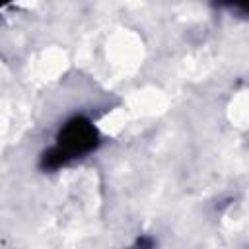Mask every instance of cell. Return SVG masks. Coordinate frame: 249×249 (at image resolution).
I'll return each mask as SVG.
<instances>
[{
  "label": "cell",
  "instance_id": "1",
  "mask_svg": "<svg viewBox=\"0 0 249 249\" xmlns=\"http://www.w3.org/2000/svg\"><path fill=\"white\" fill-rule=\"evenodd\" d=\"M95 144H97V132L93 124L84 117H76L60 128L56 148L70 160L91 152Z\"/></svg>",
  "mask_w": 249,
  "mask_h": 249
},
{
  "label": "cell",
  "instance_id": "2",
  "mask_svg": "<svg viewBox=\"0 0 249 249\" xmlns=\"http://www.w3.org/2000/svg\"><path fill=\"white\" fill-rule=\"evenodd\" d=\"M218 6H233V8H239V10H245L247 8V0H216Z\"/></svg>",
  "mask_w": 249,
  "mask_h": 249
},
{
  "label": "cell",
  "instance_id": "3",
  "mask_svg": "<svg viewBox=\"0 0 249 249\" xmlns=\"http://www.w3.org/2000/svg\"><path fill=\"white\" fill-rule=\"evenodd\" d=\"M8 2H12V0H0V10H2V8H4Z\"/></svg>",
  "mask_w": 249,
  "mask_h": 249
}]
</instances>
